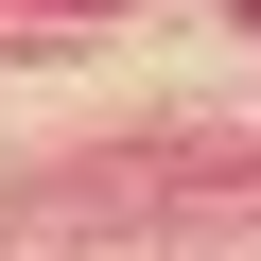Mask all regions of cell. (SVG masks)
<instances>
[{
  "label": "cell",
  "instance_id": "6da1fadb",
  "mask_svg": "<svg viewBox=\"0 0 261 261\" xmlns=\"http://www.w3.org/2000/svg\"><path fill=\"white\" fill-rule=\"evenodd\" d=\"M244 18H261V0H244Z\"/></svg>",
  "mask_w": 261,
  "mask_h": 261
}]
</instances>
